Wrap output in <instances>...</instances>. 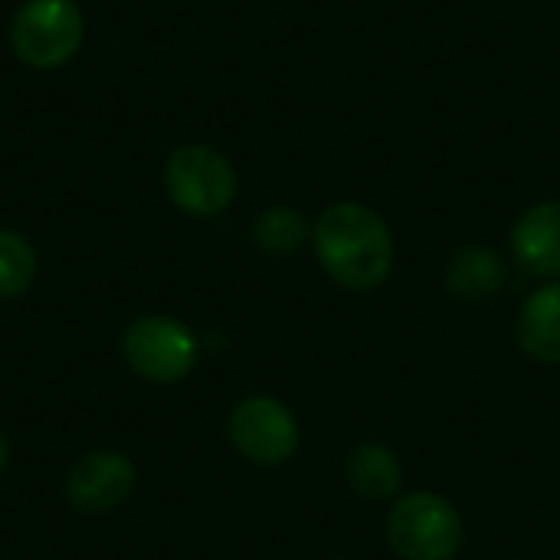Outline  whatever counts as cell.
I'll use <instances>...</instances> for the list:
<instances>
[{
	"mask_svg": "<svg viewBox=\"0 0 560 560\" xmlns=\"http://www.w3.org/2000/svg\"><path fill=\"white\" fill-rule=\"evenodd\" d=\"M7 463H10V443L0 436V476H3V469H7Z\"/></svg>",
	"mask_w": 560,
	"mask_h": 560,
	"instance_id": "obj_14",
	"label": "cell"
},
{
	"mask_svg": "<svg viewBox=\"0 0 560 560\" xmlns=\"http://www.w3.org/2000/svg\"><path fill=\"white\" fill-rule=\"evenodd\" d=\"M509 279L505 259L489 246H463L446 262V292L459 302H489Z\"/></svg>",
	"mask_w": 560,
	"mask_h": 560,
	"instance_id": "obj_9",
	"label": "cell"
},
{
	"mask_svg": "<svg viewBox=\"0 0 560 560\" xmlns=\"http://www.w3.org/2000/svg\"><path fill=\"white\" fill-rule=\"evenodd\" d=\"M82 10L75 0H26L10 23L16 59L33 69L66 66L82 46Z\"/></svg>",
	"mask_w": 560,
	"mask_h": 560,
	"instance_id": "obj_3",
	"label": "cell"
},
{
	"mask_svg": "<svg viewBox=\"0 0 560 560\" xmlns=\"http://www.w3.org/2000/svg\"><path fill=\"white\" fill-rule=\"evenodd\" d=\"M312 223L295 207H269L253 226V240L269 256H292L312 240Z\"/></svg>",
	"mask_w": 560,
	"mask_h": 560,
	"instance_id": "obj_12",
	"label": "cell"
},
{
	"mask_svg": "<svg viewBox=\"0 0 560 560\" xmlns=\"http://www.w3.org/2000/svg\"><path fill=\"white\" fill-rule=\"evenodd\" d=\"M36 279V253L33 246L13 233L0 230V302L20 299Z\"/></svg>",
	"mask_w": 560,
	"mask_h": 560,
	"instance_id": "obj_13",
	"label": "cell"
},
{
	"mask_svg": "<svg viewBox=\"0 0 560 560\" xmlns=\"http://www.w3.org/2000/svg\"><path fill=\"white\" fill-rule=\"evenodd\" d=\"M515 262L541 279H560V200L528 207L512 226Z\"/></svg>",
	"mask_w": 560,
	"mask_h": 560,
	"instance_id": "obj_8",
	"label": "cell"
},
{
	"mask_svg": "<svg viewBox=\"0 0 560 560\" xmlns=\"http://www.w3.org/2000/svg\"><path fill=\"white\" fill-rule=\"evenodd\" d=\"M387 538L404 560H453L463 548V518L436 492L404 495L387 518Z\"/></svg>",
	"mask_w": 560,
	"mask_h": 560,
	"instance_id": "obj_2",
	"label": "cell"
},
{
	"mask_svg": "<svg viewBox=\"0 0 560 560\" xmlns=\"http://www.w3.org/2000/svg\"><path fill=\"white\" fill-rule=\"evenodd\" d=\"M518 345L541 364H560V282L535 289L518 312Z\"/></svg>",
	"mask_w": 560,
	"mask_h": 560,
	"instance_id": "obj_10",
	"label": "cell"
},
{
	"mask_svg": "<svg viewBox=\"0 0 560 560\" xmlns=\"http://www.w3.org/2000/svg\"><path fill=\"white\" fill-rule=\"evenodd\" d=\"M121 354L148 384H177L197 364V338L171 315H144L121 335Z\"/></svg>",
	"mask_w": 560,
	"mask_h": 560,
	"instance_id": "obj_5",
	"label": "cell"
},
{
	"mask_svg": "<svg viewBox=\"0 0 560 560\" xmlns=\"http://www.w3.org/2000/svg\"><path fill=\"white\" fill-rule=\"evenodd\" d=\"M345 479H348V486L361 499L384 502V499H390L400 489L404 466H400V459H397V453L390 446H384V443H361L348 456Z\"/></svg>",
	"mask_w": 560,
	"mask_h": 560,
	"instance_id": "obj_11",
	"label": "cell"
},
{
	"mask_svg": "<svg viewBox=\"0 0 560 560\" xmlns=\"http://www.w3.org/2000/svg\"><path fill=\"white\" fill-rule=\"evenodd\" d=\"M138 472L128 456L115 450L85 453L66 476V495L79 512L105 515L115 512L135 492Z\"/></svg>",
	"mask_w": 560,
	"mask_h": 560,
	"instance_id": "obj_7",
	"label": "cell"
},
{
	"mask_svg": "<svg viewBox=\"0 0 560 560\" xmlns=\"http://www.w3.org/2000/svg\"><path fill=\"white\" fill-rule=\"evenodd\" d=\"M312 246L338 285L351 292L377 289L394 266V233L387 220L368 203H331L312 230Z\"/></svg>",
	"mask_w": 560,
	"mask_h": 560,
	"instance_id": "obj_1",
	"label": "cell"
},
{
	"mask_svg": "<svg viewBox=\"0 0 560 560\" xmlns=\"http://www.w3.org/2000/svg\"><path fill=\"white\" fill-rule=\"evenodd\" d=\"M164 184L174 200L190 217H217L236 197V171L210 144H184L167 158Z\"/></svg>",
	"mask_w": 560,
	"mask_h": 560,
	"instance_id": "obj_4",
	"label": "cell"
},
{
	"mask_svg": "<svg viewBox=\"0 0 560 560\" xmlns=\"http://www.w3.org/2000/svg\"><path fill=\"white\" fill-rule=\"evenodd\" d=\"M233 450L256 466H282L299 450V423L276 397H246L226 423Z\"/></svg>",
	"mask_w": 560,
	"mask_h": 560,
	"instance_id": "obj_6",
	"label": "cell"
}]
</instances>
